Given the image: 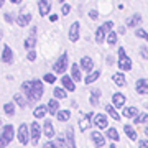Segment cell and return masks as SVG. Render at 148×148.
<instances>
[{"label":"cell","instance_id":"obj_1","mask_svg":"<svg viewBox=\"0 0 148 148\" xmlns=\"http://www.w3.org/2000/svg\"><path fill=\"white\" fill-rule=\"evenodd\" d=\"M21 92L28 99V102H38L43 97V92H45V81L38 79V77L32 81H23Z\"/></svg>","mask_w":148,"mask_h":148},{"label":"cell","instance_id":"obj_2","mask_svg":"<svg viewBox=\"0 0 148 148\" xmlns=\"http://www.w3.org/2000/svg\"><path fill=\"white\" fill-rule=\"evenodd\" d=\"M114 28H115V23H114L112 20L102 21V25H99V27L95 28V33H94L95 43H97L99 46H102V45L106 43V40H107V35H109Z\"/></svg>","mask_w":148,"mask_h":148},{"label":"cell","instance_id":"obj_3","mask_svg":"<svg viewBox=\"0 0 148 148\" xmlns=\"http://www.w3.org/2000/svg\"><path fill=\"white\" fill-rule=\"evenodd\" d=\"M117 68L120 69V71H123V73L132 71V68H133L132 58L127 54V51H125V48L123 46L117 48Z\"/></svg>","mask_w":148,"mask_h":148},{"label":"cell","instance_id":"obj_4","mask_svg":"<svg viewBox=\"0 0 148 148\" xmlns=\"http://www.w3.org/2000/svg\"><path fill=\"white\" fill-rule=\"evenodd\" d=\"M69 66H71V64H69V54H68V51H63V54H61L56 61H54L53 73L61 74V76H63V74L69 69Z\"/></svg>","mask_w":148,"mask_h":148},{"label":"cell","instance_id":"obj_5","mask_svg":"<svg viewBox=\"0 0 148 148\" xmlns=\"http://www.w3.org/2000/svg\"><path fill=\"white\" fill-rule=\"evenodd\" d=\"M15 138V128L13 125H3L2 132H0V148H7L12 143V140Z\"/></svg>","mask_w":148,"mask_h":148},{"label":"cell","instance_id":"obj_6","mask_svg":"<svg viewBox=\"0 0 148 148\" xmlns=\"http://www.w3.org/2000/svg\"><path fill=\"white\" fill-rule=\"evenodd\" d=\"M41 135H43V125H40L38 120L35 119L30 123V143L36 147L38 142H40V138H41Z\"/></svg>","mask_w":148,"mask_h":148},{"label":"cell","instance_id":"obj_7","mask_svg":"<svg viewBox=\"0 0 148 148\" xmlns=\"http://www.w3.org/2000/svg\"><path fill=\"white\" fill-rule=\"evenodd\" d=\"M16 140L23 147L30 143V123H20V127L16 130Z\"/></svg>","mask_w":148,"mask_h":148},{"label":"cell","instance_id":"obj_8","mask_svg":"<svg viewBox=\"0 0 148 148\" xmlns=\"http://www.w3.org/2000/svg\"><path fill=\"white\" fill-rule=\"evenodd\" d=\"M68 40L71 43H77L81 40V21L79 20L71 23V27L68 30Z\"/></svg>","mask_w":148,"mask_h":148},{"label":"cell","instance_id":"obj_9","mask_svg":"<svg viewBox=\"0 0 148 148\" xmlns=\"http://www.w3.org/2000/svg\"><path fill=\"white\" fill-rule=\"evenodd\" d=\"M36 33H38V27L33 25V27L30 28L28 36L25 38V41H23V46H25L27 51H30V49H36Z\"/></svg>","mask_w":148,"mask_h":148},{"label":"cell","instance_id":"obj_10","mask_svg":"<svg viewBox=\"0 0 148 148\" xmlns=\"http://www.w3.org/2000/svg\"><path fill=\"white\" fill-rule=\"evenodd\" d=\"M92 125L97 130H107L109 128V115L107 114H95L94 120H92Z\"/></svg>","mask_w":148,"mask_h":148},{"label":"cell","instance_id":"obj_11","mask_svg":"<svg viewBox=\"0 0 148 148\" xmlns=\"http://www.w3.org/2000/svg\"><path fill=\"white\" fill-rule=\"evenodd\" d=\"M90 142H92V145L95 148H104L107 142V137L102 135L101 130H94V132H90Z\"/></svg>","mask_w":148,"mask_h":148},{"label":"cell","instance_id":"obj_12","mask_svg":"<svg viewBox=\"0 0 148 148\" xmlns=\"http://www.w3.org/2000/svg\"><path fill=\"white\" fill-rule=\"evenodd\" d=\"M32 20H33V16H32L30 12H23V10H21L20 13L16 15L15 25H18L20 28H25V27H28V25L32 23Z\"/></svg>","mask_w":148,"mask_h":148},{"label":"cell","instance_id":"obj_13","mask_svg":"<svg viewBox=\"0 0 148 148\" xmlns=\"http://www.w3.org/2000/svg\"><path fill=\"white\" fill-rule=\"evenodd\" d=\"M142 13H138V12H135V13H132V15L128 16L127 20H125V27L127 28H138L140 25H142Z\"/></svg>","mask_w":148,"mask_h":148},{"label":"cell","instance_id":"obj_14","mask_svg":"<svg viewBox=\"0 0 148 148\" xmlns=\"http://www.w3.org/2000/svg\"><path fill=\"white\" fill-rule=\"evenodd\" d=\"M76 84H77V82L71 77V74H63V76H61V86H63L68 92H74V90H76Z\"/></svg>","mask_w":148,"mask_h":148},{"label":"cell","instance_id":"obj_15","mask_svg":"<svg viewBox=\"0 0 148 148\" xmlns=\"http://www.w3.org/2000/svg\"><path fill=\"white\" fill-rule=\"evenodd\" d=\"M13 58H15V54H13V49L10 48V45H3V49H2V54H0L2 63L12 64L13 63Z\"/></svg>","mask_w":148,"mask_h":148},{"label":"cell","instance_id":"obj_16","mask_svg":"<svg viewBox=\"0 0 148 148\" xmlns=\"http://www.w3.org/2000/svg\"><path fill=\"white\" fill-rule=\"evenodd\" d=\"M36 7L40 16H49V13H51V2L49 0H38Z\"/></svg>","mask_w":148,"mask_h":148},{"label":"cell","instance_id":"obj_17","mask_svg":"<svg viewBox=\"0 0 148 148\" xmlns=\"http://www.w3.org/2000/svg\"><path fill=\"white\" fill-rule=\"evenodd\" d=\"M94 112H87L82 119L79 120V130L81 132H86L89 127H92V120H94Z\"/></svg>","mask_w":148,"mask_h":148},{"label":"cell","instance_id":"obj_18","mask_svg":"<svg viewBox=\"0 0 148 148\" xmlns=\"http://www.w3.org/2000/svg\"><path fill=\"white\" fill-rule=\"evenodd\" d=\"M69 74H71V77H73L76 82L84 81V77H82V69H81V66L77 63H73L69 66Z\"/></svg>","mask_w":148,"mask_h":148},{"label":"cell","instance_id":"obj_19","mask_svg":"<svg viewBox=\"0 0 148 148\" xmlns=\"http://www.w3.org/2000/svg\"><path fill=\"white\" fill-rule=\"evenodd\" d=\"M43 125V135L48 138V140H51V138H54V135H56V132H54V125L53 122L49 120V119H46V120L41 123Z\"/></svg>","mask_w":148,"mask_h":148},{"label":"cell","instance_id":"obj_20","mask_svg":"<svg viewBox=\"0 0 148 148\" xmlns=\"http://www.w3.org/2000/svg\"><path fill=\"white\" fill-rule=\"evenodd\" d=\"M125 101H127V97L125 94H122V92H114L112 94V106L117 107V109H123L125 107Z\"/></svg>","mask_w":148,"mask_h":148},{"label":"cell","instance_id":"obj_21","mask_svg":"<svg viewBox=\"0 0 148 148\" xmlns=\"http://www.w3.org/2000/svg\"><path fill=\"white\" fill-rule=\"evenodd\" d=\"M135 90L140 95H148V79L147 77L137 79V82H135Z\"/></svg>","mask_w":148,"mask_h":148},{"label":"cell","instance_id":"obj_22","mask_svg":"<svg viewBox=\"0 0 148 148\" xmlns=\"http://www.w3.org/2000/svg\"><path fill=\"white\" fill-rule=\"evenodd\" d=\"M79 66H81V69L87 74V73H90V71H94V59L90 58V56H82L81 61H79Z\"/></svg>","mask_w":148,"mask_h":148},{"label":"cell","instance_id":"obj_23","mask_svg":"<svg viewBox=\"0 0 148 148\" xmlns=\"http://www.w3.org/2000/svg\"><path fill=\"white\" fill-rule=\"evenodd\" d=\"M112 81L115 82V86H119V87H125L127 86V79H125V73L123 71H117V73L112 74Z\"/></svg>","mask_w":148,"mask_h":148},{"label":"cell","instance_id":"obj_24","mask_svg":"<svg viewBox=\"0 0 148 148\" xmlns=\"http://www.w3.org/2000/svg\"><path fill=\"white\" fill-rule=\"evenodd\" d=\"M140 114V110H138V107L135 106H128V107H123V110H122V117H125V119H135V117Z\"/></svg>","mask_w":148,"mask_h":148},{"label":"cell","instance_id":"obj_25","mask_svg":"<svg viewBox=\"0 0 148 148\" xmlns=\"http://www.w3.org/2000/svg\"><path fill=\"white\" fill-rule=\"evenodd\" d=\"M117 110H119V109H117V107H114L112 104H107V106H106V114L110 117V119H114L115 122H119L122 119V114H119Z\"/></svg>","mask_w":148,"mask_h":148},{"label":"cell","instance_id":"obj_26","mask_svg":"<svg viewBox=\"0 0 148 148\" xmlns=\"http://www.w3.org/2000/svg\"><path fill=\"white\" fill-rule=\"evenodd\" d=\"M101 73H102V71H99V69H94V71L87 73V74H86V77H84V82H86L87 86H89V84H94L95 81L101 77Z\"/></svg>","mask_w":148,"mask_h":148},{"label":"cell","instance_id":"obj_27","mask_svg":"<svg viewBox=\"0 0 148 148\" xmlns=\"http://www.w3.org/2000/svg\"><path fill=\"white\" fill-rule=\"evenodd\" d=\"M46 107H48V114H49V115H56L58 110H59V101L56 97H54V99H49Z\"/></svg>","mask_w":148,"mask_h":148},{"label":"cell","instance_id":"obj_28","mask_svg":"<svg viewBox=\"0 0 148 148\" xmlns=\"http://www.w3.org/2000/svg\"><path fill=\"white\" fill-rule=\"evenodd\" d=\"M64 135H66V147L68 148H77L76 147V137H74V130L73 128L69 127Z\"/></svg>","mask_w":148,"mask_h":148},{"label":"cell","instance_id":"obj_29","mask_svg":"<svg viewBox=\"0 0 148 148\" xmlns=\"http://www.w3.org/2000/svg\"><path fill=\"white\" fill-rule=\"evenodd\" d=\"M123 132H125V135L128 137V140H132V142H137V132H135V128H133V125H130V123H125L123 125Z\"/></svg>","mask_w":148,"mask_h":148},{"label":"cell","instance_id":"obj_30","mask_svg":"<svg viewBox=\"0 0 148 148\" xmlns=\"http://www.w3.org/2000/svg\"><path fill=\"white\" fill-rule=\"evenodd\" d=\"M48 115V107L46 106H36L35 107V110H33V117L35 119H45Z\"/></svg>","mask_w":148,"mask_h":148},{"label":"cell","instance_id":"obj_31","mask_svg":"<svg viewBox=\"0 0 148 148\" xmlns=\"http://www.w3.org/2000/svg\"><path fill=\"white\" fill-rule=\"evenodd\" d=\"M119 32H115V28L112 30L109 35H107V40H106V43L109 45V46H117V43H119Z\"/></svg>","mask_w":148,"mask_h":148},{"label":"cell","instance_id":"obj_32","mask_svg":"<svg viewBox=\"0 0 148 148\" xmlns=\"http://www.w3.org/2000/svg\"><path fill=\"white\" fill-rule=\"evenodd\" d=\"M106 137L109 138V140H112V142H119L120 140V133H119V130H117L115 127H109L106 132Z\"/></svg>","mask_w":148,"mask_h":148},{"label":"cell","instance_id":"obj_33","mask_svg":"<svg viewBox=\"0 0 148 148\" xmlns=\"http://www.w3.org/2000/svg\"><path fill=\"white\" fill-rule=\"evenodd\" d=\"M13 102H15L20 109H25V107L30 104V102H28V99L23 94H15V95H13Z\"/></svg>","mask_w":148,"mask_h":148},{"label":"cell","instance_id":"obj_34","mask_svg":"<svg viewBox=\"0 0 148 148\" xmlns=\"http://www.w3.org/2000/svg\"><path fill=\"white\" fill-rule=\"evenodd\" d=\"M56 119H58V122H68L69 119H71V110H68V109H59L58 110V114H56Z\"/></svg>","mask_w":148,"mask_h":148},{"label":"cell","instance_id":"obj_35","mask_svg":"<svg viewBox=\"0 0 148 148\" xmlns=\"http://www.w3.org/2000/svg\"><path fill=\"white\" fill-rule=\"evenodd\" d=\"M53 95L58 99V101H61V99H68V90L64 89V87H54Z\"/></svg>","mask_w":148,"mask_h":148},{"label":"cell","instance_id":"obj_36","mask_svg":"<svg viewBox=\"0 0 148 148\" xmlns=\"http://www.w3.org/2000/svg\"><path fill=\"white\" fill-rule=\"evenodd\" d=\"M148 122V112H140L135 119H133V125H143Z\"/></svg>","mask_w":148,"mask_h":148},{"label":"cell","instance_id":"obj_37","mask_svg":"<svg viewBox=\"0 0 148 148\" xmlns=\"http://www.w3.org/2000/svg\"><path fill=\"white\" fill-rule=\"evenodd\" d=\"M15 107H16L15 102H7V104H3V112H5V115H8V117L15 115V114H16Z\"/></svg>","mask_w":148,"mask_h":148},{"label":"cell","instance_id":"obj_38","mask_svg":"<svg viewBox=\"0 0 148 148\" xmlns=\"http://www.w3.org/2000/svg\"><path fill=\"white\" fill-rule=\"evenodd\" d=\"M90 104H92V106L94 107H97L99 106V99H101V90L99 89H92L90 90Z\"/></svg>","mask_w":148,"mask_h":148},{"label":"cell","instance_id":"obj_39","mask_svg":"<svg viewBox=\"0 0 148 148\" xmlns=\"http://www.w3.org/2000/svg\"><path fill=\"white\" fill-rule=\"evenodd\" d=\"M135 36L140 38V40H143V41H148V32L145 30V28H142V27L135 28Z\"/></svg>","mask_w":148,"mask_h":148},{"label":"cell","instance_id":"obj_40","mask_svg":"<svg viewBox=\"0 0 148 148\" xmlns=\"http://www.w3.org/2000/svg\"><path fill=\"white\" fill-rule=\"evenodd\" d=\"M43 81L48 82V84H54L56 82V73H46L43 76Z\"/></svg>","mask_w":148,"mask_h":148},{"label":"cell","instance_id":"obj_41","mask_svg":"<svg viewBox=\"0 0 148 148\" xmlns=\"http://www.w3.org/2000/svg\"><path fill=\"white\" fill-rule=\"evenodd\" d=\"M3 20H5L8 25H13V23H15V20H16V16L13 15L12 12H5V13H3Z\"/></svg>","mask_w":148,"mask_h":148},{"label":"cell","instance_id":"obj_42","mask_svg":"<svg viewBox=\"0 0 148 148\" xmlns=\"http://www.w3.org/2000/svg\"><path fill=\"white\" fill-rule=\"evenodd\" d=\"M138 53H140L142 59L148 61V45H142V46H140V49H138Z\"/></svg>","mask_w":148,"mask_h":148},{"label":"cell","instance_id":"obj_43","mask_svg":"<svg viewBox=\"0 0 148 148\" xmlns=\"http://www.w3.org/2000/svg\"><path fill=\"white\" fill-rule=\"evenodd\" d=\"M71 13V5H69L68 2H64V3H61V15L66 16Z\"/></svg>","mask_w":148,"mask_h":148},{"label":"cell","instance_id":"obj_44","mask_svg":"<svg viewBox=\"0 0 148 148\" xmlns=\"http://www.w3.org/2000/svg\"><path fill=\"white\" fill-rule=\"evenodd\" d=\"M56 143H58V147L59 148H68L66 147V135H58V138H56Z\"/></svg>","mask_w":148,"mask_h":148},{"label":"cell","instance_id":"obj_45","mask_svg":"<svg viewBox=\"0 0 148 148\" xmlns=\"http://www.w3.org/2000/svg\"><path fill=\"white\" fill-rule=\"evenodd\" d=\"M36 49H30V51H28L27 53V59L28 61H30V63H33V61H36Z\"/></svg>","mask_w":148,"mask_h":148},{"label":"cell","instance_id":"obj_46","mask_svg":"<svg viewBox=\"0 0 148 148\" xmlns=\"http://www.w3.org/2000/svg\"><path fill=\"white\" fill-rule=\"evenodd\" d=\"M43 148H59V147H58V143H56V140H48L43 145Z\"/></svg>","mask_w":148,"mask_h":148},{"label":"cell","instance_id":"obj_47","mask_svg":"<svg viewBox=\"0 0 148 148\" xmlns=\"http://www.w3.org/2000/svg\"><path fill=\"white\" fill-rule=\"evenodd\" d=\"M87 15H89V18H90V20H99V12L95 10V8L89 10V13H87Z\"/></svg>","mask_w":148,"mask_h":148},{"label":"cell","instance_id":"obj_48","mask_svg":"<svg viewBox=\"0 0 148 148\" xmlns=\"http://www.w3.org/2000/svg\"><path fill=\"white\" fill-rule=\"evenodd\" d=\"M138 148H148V140L147 138H143V140L138 142Z\"/></svg>","mask_w":148,"mask_h":148},{"label":"cell","instance_id":"obj_49","mask_svg":"<svg viewBox=\"0 0 148 148\" xmlns=\"http://www.w3.org/2000/svg\"><path fill=\"white\" fill-rule=\"evenodd\" d=\"M58 20H59V15H56V13H49V21H51V23H56Z\"/></svg>","mask_w":148,"mask_h":148},{"label":"cell","instance_id":"obj_50","mask_svg":"<svg viewBox=\"0 0 148 148\" xmlns=\"http://www.w3.org/2000/svg\"><path fill=\"white\" fill-rule=\"evenodd\" d=\"M117 32H119V35H125V32H127V27L123 25V27H120L119 30H117Z\"/></svg>","mask_w":148,"mask_h":148},{"label":"cell","instance_id":"obj_51","mask_svg":"<svg viewBox=\"0 0 148 148\" xmlns=\"http://www.w3.org/2000/svg\"><path fill=\"white\" fill-rule=\"evenodd\" d=\"M21 2H23V0H10V3H13V5H20Z\"/></svg>","mask_w":148,"mask_h":148},{"label":"cell","instance_id":"obj_52","mask_svg":"<svg viewBox=\"0 0 148 148\" xmlns=\"http://www.w3.org/2000/svg\"><path fill=\"white\" fill-rule=\"evenodd\" d=\"M107 64H114V58L112 56H107Z\"/></svg>","mask_w":148,"mask_h":148},{"label":"cell","instance_id":"obj_53","mask_svg":"<svg viewBox=\"0 0 148 148\" xmlns=\"http://www.w3.org/2000/svg\"><path fill=\"white\" fill-rule=\"evenodd\" d=\"M3 5H5V0H0V8H2Z\"/></svg>","mask_w":148,"mask_h":148},{"label":"cell","instance_id":"obj_54","mask_svg":"<svg viewBox=\"0 0 148 148\" xmlns=\"http://www.w3.org/2000/svg\"><path fill=\"white\" fill-rule=\"evenodd\" d=\"M109 148H117V145H115V142L112 143V145H110V147H109Z\"/></svg>","mask_w":148,"mask_h":148},{"label":"cell","instance_id":"obj_55","mask_svg":"<svg viewBox=\"0 0 148 148\" xmlns=\"http://www.w3.org/2000/svg\"><path fill=\"white\" fill-rule=\"evenodd\" d=\"M145 133L148 135V122H147V127H145Z\"/></svg>","mask_w":148,"mask_h":148},{"label":"cell","instance_id":"obj_56","mask_svg":"<svg viewBox=\"0 0 148 148\" xmlns=\"http://www.w3.org/2000/svg\"><path fill=\"white\" fill-rule=\"evenodd\" d=\"M2 36H3V35H2V30H0V43H2Z\"/></svg>","mask_w":148,"mask_h":148},{"label":"cell","instance_id":"obj_57","mask_svg":"<svg viewBox=\"0 0 148 148\" xmlns=\"http://www.w3.org/2000/svg\"><path fill=\"white\" fill-rule=\"evenodd\" d=\"M59 3H64V2H68V0H58Z\"/></svg>","mask_w":148,"mask_h":148},{"label":"cell","instance_id":"obj_58","mask_svg":"<svg viewBox=\"0 0 148 148\" xmlns=\"http://www.w3.org/2000/svg\"><path fill=\"white\" fill-rule=\"evenodd\" d=\"M0 125H2V119H0Z\"/></svg>","mask_w":148,"mask_h":148}]
</instances>
